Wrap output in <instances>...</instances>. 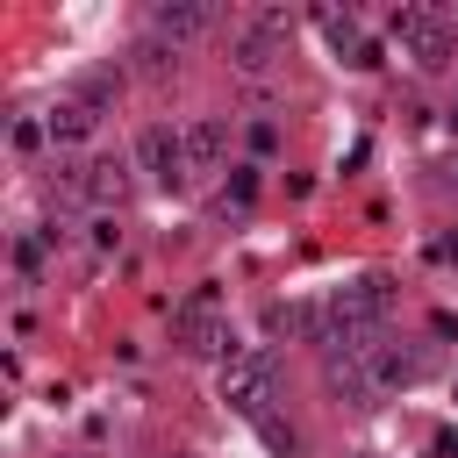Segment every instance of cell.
<instances>
[{
	"mask_svg": "<svg viewBox=\"0 0 458 458\" xmlns=\"http://www.w3.org/2000/svg\"><path fill=\"white\" fill-rule=\"evenodd\" d=\"M172 344L186 358H236V336H229V315H222V293L215 286H193L172 308Z\"/></svg>",
	"mask_w": 458,
	"mask_h": 458,
	"instance_id": "cell-1",
	"label": "cell"
},
{
	"mask_svg": "<svg viewBox=\"0 0 458 458\" xmlns=\"http://www.w3.org/2000/svg\"><path fill=\"white\" fill-rule=\"evenodd\" d=\"M386 36L401 43V57H408L415 72H451V57H458V29H451L437 7H394Z\"/></svg>",
	"mask_w": 458,
	"mask_h": 458,
	"instance_id": "cell-2",
	"label": "cell"
},
{
	"mask_svg": "<svg viewBox=\"0 0 458 458\" xmlns=\"http://www.w3.org/2000/svg\"><path fill=\"white\" fill-rule=\"evenodd\" d=\"M215 394H222L243 422H265V415H272V394H279V372H272V358H265V351H236V358H222Z\"/></svg>",
	"mask_w": 458,
	"mask_h": 458,
	"instance_id": "cell-3",
	"label": "cell"
},
{
	"mask_svg": "<svg viewBox=\"0 0 458 458\" xmlns=\"http://www.w3.org/2000/svg\"><path fill=\"white\" fill-rule=\"evenodd\" d=\"M129 165L143 172V179H157L165 193H179L193 172H186V129H172V122H150V129H136V150H129Z\"/></svg>",
	"mask_w": 458,
	"mask_h": 458,
	"instance_id": "cell-4",
	"label": "cell"
},
{
	"mask_svg": "<svg viewBox=\"0 0 458 458\" xmlns=\"http://www.w3.org/2000/svg\"><path fill=\"white\" fill-rule=\"evenodd\" d=\"M322 379L344 408H372L379 401V372H372V351H329L322 358Z\"/></svg>",
	"mask_w": 458,
	"mask_h": 458,
	"instance_id": "cell-5",
	"label": "cell"
},
{
	"mask_svg": "<svg viewBox=\"0 0 458 458\" xmlns=\"http://www.w3.org/2000/svg\"><path fill=\"white\" fill-rule=\"evenodd\" d=\"M229 157V122L222 114H193L186 122V172H222Z\"/></svg>",
	"mask_w": 458,
	"mask_h": 458,
	"instance_id": "cell-6",
	"label": "cell"
},
{
	"mask_svg": "<svg viewBox=\"0 0 458 458\" xmlns=\"http://www.w3.org/2000/svg\"><path fill=\"white\" fill-rule=\"evenodd\" d=\"M215 21H222L215 0H165V7H157V36H172V43H193V36H208Z\"/></svg>",
	"mask_w": 458,
	"mask_h": 458,
	"instance_id": "cell-7",
	"label": "cell"
},
{
	"mask_svg": "<svg viewBox=\"0 0 458 458\" xmlns=\"http://www.w3.org/2000/svg\"><path fill=\"white\" fill-rule=\"evenodd\" d=\"M43 129H50V143H57V150H79V143H86V136L100 129V114H93L86 100H72V93H64V100H57V107L43 114Z\"/></svg>",
	"mask_w": 458,
	"mask_h": 458,
	"instance_id": "cell-8",
	"label": "cell"
},
{
	"mask_svg": "<svg viewBox=\"0 0 458 458\" xmlns=\"http://www.w3.org/2000/svg\"><path fill=\"white\" fill-rule=\"evenodd\" d=\"M279 57H286V43H272V36H258V29H236V36H229V64H236L243 79H265Z\"/></svg>",
	"mask_w": 458,
	"mask_h": 458,
	"instance_id": "cell-9",
	"label": "cell"
},
{
	"mask_svg": "<svg viewBox=\"0 0 458 458\" xmlns=\"http://www.w3.org/2000/svg\"><path fill=\"white\" fill-rule=\"evenodd\" d=\"M372 372H379V394H394V386H415L422 379V351H408V344H372Z\"/></svg>",
	"mask_w": 458,
	"mask_h": 458,
	"instance_id": "cell-10",
	"label": "cell"
},
{
	"mask_svg": "<svg viewBox=\"0 0 458 458\" xmlns=\"http://www.w3.org/2000/svg\"><path fill=\"white\" fill-rule=\"evenodd\" d=\"M315 29L329 36V50H336V57H358V50H365V36H358V14H351V7H344V14H336V7H315Z\"/></svg>",
	"mask_w": 458,
	"mask_h": 458,
	"instance_id": "cell-11",
	"label": "cell"
},
{
	"mask_svg": "<svg viewBox=\"0 0 458 458\" xmlns=\"http://www.w3.org/2000/svg\"><path fill=\"white\" fill-rule=\"evenodd\" d=\"M129 57H136V72H143V79H172V72H179V43H172V36H157V29H150Z\"/></svg>",
	"mask_w": 458,
	"mask_h": 458,
	"instance_id": "cell-12",
	"label": "cell"
},
{
	"mask_svg": "<svg viewBox=\"0 0 458 458\" xmlns=\"http://www.w3.org/2000/svg\"><path fill=\"white\" fill-rule=\"evenodd\" d=\"M86 172H93V208H122L129 200V165L122 157H93Z\"/></svg>",
	"mask_w": 458,
	"mask_h": 458,
	"instance_id": "cell-13",
	"label": "cell"
},
{
	"mask_svg": "<svg viewBox=\"0 0 458 458\" xmlns=\"http://www.w3.org/2000/svg\"><path fill=\"white\" fill-rule=\"evenodd\" d=\"M114 93H122V72H86V79H79V86H72V100H86V107H93V114H100V107H107V100H114Z\"/></svg>",
	"mask_w": 458,
	"mask_h": 458,
	"instance_id": "cell-14",
	"label": "cell"
},
{
	"mask_svg": "<svg viewBox=\"0 0 458 458\" xmlns=\"http://www.w3.org/2000/svg\"><path fill=\"white\" fill-rule=\"evenodd\" d=\"M250 193H258V165H229V179H222V215H229V208H250Z\"/></svg>",
	"mask_w": 458,
	"mask_h": 458,
	"instance_id": "cell-15",
	"label": "cell"
},
{
	"mask_svg": "<svg viewBox=\"0 0 458 458\" xmlns=\"http://www.w3.org/2000/svg\"><path fill=\"white\" fill-rule=\"evenodd\" d=\"M43 250H50V243H43V229H36L29 243H14V265H21L29 279H36V272H43Z\"/></svg>",
	"mask_w": 458,
	"mask_h": 458,
	"instance_id": "cell-16",
	"label": "cell"
},
{
	"mask_svg": "<svg viewBox=\"0 0 458 458\" xmlns=\"http://www.w3.org/2000/svg\"><path fill=\"white\" fill-rule=\"evenodd\" d=\"M258 437H265V444H272V451H279V458H293V451H301V437H293V429H279V422H272V415H265V422H258Z\"/></svg>",
	"mask_w": 458,
	"mask_h": 458,
	"instance_id": "cell-17",
	"label": "cell"
},
{
	"mask_svg": "<svg viewBox=\"0 0 458 458\" xmlns=\"http://www.w3.org/2000/svg\"><path fill=\"white\" fill-rule=\"evenodd\" d=\"M43 136H50V129H43V122H14V150H36V143H43Z\"/></svg>",
	"mask_w": 458,
	"mask_h": 458,
	"instance_id": "cell-18",
	"label": "cell"
},
{
	"mask_svg": "<svg viewBox=\"0 0 458 458\" xmlns=\"http://www.w3.org/2000/svg\"><path fill=\"white\" fill-rule=\"evenodd\" d=\"M114 243H122V229H114V215H100V222H93V250H114Z\"/></svg>",
	"mask_w": 458,
	"mask_h": 458,
	"instance_id": "cell-19",
	"label": "cell"
},
{
	"mask_svg": "<svg viewBox=\"0 0 458 458\" xmlns=\"http://www.w3.org/2000/svg\"><path fill=\"white\" fill-rule=\"evenodd\" d=\"M437 250H444V258H451V265H458V229H451V236H444V243H437Z\"/></svg>",
	"mask_w": 458,
	"mask_h": 458,
	"instance_id": "cell-20",
	"label": "cell"
},
{
	"mask_svg": "<svg viewBox=\"0 0 458 458\" xmlns=\"http://www.w3.org/2000/svg\"><path fill=\"white\" fill-rule=\"evenodd\" d=\"M451 129H458V100H451Z\"/></svg>",
	"mask_w": 458,
	"mask_h": 458,
	"instance_id": "cell-21",
	"label": "cell"
},
{
	"mask_svg": "<svg viewBox=\"0 0 458 458\" xmlns=\"http://www.w3.org/2000/svg\"><path fill=\"white\" fill-rule=\"evenodd\" d=\"M358 458H379V451H358Z\"/></svg>",
	"mask_w": 458,
	"mask_h": 458,
	"instance_id": "cell-22",
	"label": "cell"
}]
</instances>
